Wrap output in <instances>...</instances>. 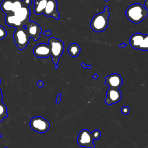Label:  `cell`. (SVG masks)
Segmentation results:
<instances>
[{
  "label": "cell",
  "mask_w": 148,
  "mask_h": 148,
  "mask_svg": "<svg viewBox=\"0 0 148 148\" xmlns=\"http://www.w3.org/2000/svg\"><path fill=\"white\" fill-rule=\"evenodd\" d=\"M148 15V10L142 5L136 3L130 5L125 10V16L131 22L138 24L142 22Z\"/></svg>",
  "instance_id": "1"
},
{
  "label": "cell",
  "mask_w": 148,
  "mask_h": 148,
  "mask_svg": "<svg viewBox=\"0 0 148 148\" xmlns=\"http://www.w3.org/2000/svg\"><path fill=\"white\" fill-rule=\"evenodd\" d=\"M101 135V132L98 130H95L92 132H90L89 130L83 129L78 134L77 142L78 145L81 147L95 148L94 144V140L99 139Z\"/></svg>",
  "instance_id": "2"
},
{
  "label": "cell",
  "mask_w": 148,
  "mask_h": 148,
  "mask_svg": "<svg viewBox=\"0 0 148 148\" xmlns=\"http://www.w3.org/2000/svg\"><path fill=\"white\" fill-rule=\"evenodd\" d=\"M110 16L109 7L106 6L104 10L95 15L91 19L90 26L91 29L97 32H100L105 31L108 25V19Z\"/></svg>",
  "instance_id": "3"
},
{
  "label": "cell",
  "mask_w": 148,
  "mask_h": 148,
  "mask_svg": "<svg viewBox=\"0 0 148 148\" xmlns=\"http://www.w3.org/2000/svg\"><path fill=\"white\" fill-rule=\"evenodd\" d=\"M49 45L53 61L55 65H58L59 59L64 50V44L62 40L51 37L49 39Z\"/></svg>",
  "instance_id": "4"
},
{
  "label": "cell",
  "mask_w": 148,
  "mask_h": 148,
  "mask_svg": "<svg viewBox=\"0 0 148 148\" xmlns=\"http://www.w3.org/2000/svg\"><path fill=\"white\" fill-rule=\"evenodd\" d=\"M130 46L135 49L148 51V34L144 35L141 33H135L130 39Z\"/></svg>",
  "instance_id": "5"
},
{
  "label": "cell",
  "mask_w": 148,
  "mask_h": 148,
  "mask_svg": "<svg viewBox=\"0 0 148 148\" xmlns=\"http://www.w3.org/2000/svg\"><path fill=\"white\" fill-rule=\"evenodd\" d=\"M30 37L27 33L25 26L16 28L13 34V39L17 48L20 50L24 49L29 43Z\"/></svg>",
  "instance_id": "6"
},
{
  "label": "cell",
  "mask_w": 148,
  "mask_h": 148,
  "mask_svg": "<svg viewBox=\"0 0 148 148\" xmlns=\"http://www.w3.org/2000/svg\"><path fill=\"white\" fill-rule=\"evenodd\" d=\"M31 128L38 133L46 132L50 126V123L41 116H36L31 119L29 121Z\"/></svg>",
  "instance_id": "7"
},
{
  "label": "cell",
  "mask_w": 148,
  "mask_h": 148,
  "mask_svg": "<svg viewBox=\"0 0 148 148\" xmlns=\"http://www.w3.org/2000/svg\"><path fill=\"white\" fill-rule=\"evenodd\" d=\"M24 26L30 38H32L35 41H37L40 38L42 30L38 24L30 21Z\"/></svg>",
  "instance_id": "8"
},
{
  "label": "cell",
  "mask_w": 148,
  "mask_h": 148,
  "mask_svg": "<svg viewBox=\"0 0 148 148\" xmlns=\"http://www.w3.org/2000/svg\"><path fill=\"white\" fill-rule=\"evenodd\" d=\"M121 98V92L119 88H109L106 92L105 102L108 105H112L119 102Z\"/></svg>",
  "instance_id": "9"
},
{
  "label": "cell",
  "mask_w": 148,
  "mask_h": 148,
  "mask_svg": "<svg viewBox=\"0 0 148 148\" xmlns=\"http://www.w3.org/2000/svg\"><path fill=\"white\" fill-rule=\"evenodd\" d=\"M33 54L36 57L40 58H45L51 56L49 45L44 43L36 45L33 49Z\"/></svg>",
  "instance_id": "10"
},
{
  "label": "cell",
  "mask_w": 148,
  "mask_h": 148,
  "mask_svg": "<svg viewBox=\"0 0 148 148\" xmlns=\"http://www.w3.org/2000/svg\"><path fill=\"white\" fill-rule=\"evenodd\" d=\"M43 14L47 17H52L56 20L60 19V13L57 11L56 0H47Z\"/></svg>",
  "instance_id": "11"
},
{
  "label": "cell",
  "mask_w": 148,
  "mask_h": 148,
  "mask_svg": "<svg viewBox=\"0 0 148 148\" xmlns=\"http://www.w3.org/2000/svg\"><path fill=\"white\" fill-rule=\"evenodd\" d=\"M105 84L109 88L119 89V88L122 86L123 79L118 73H112L106 76Z\"/></svg>",
  "instance_id": "12"
},
{
  "label": "cell",
  "mask_w": 148,
  "mask_h": 148,
  "mask_svg": "<svg viewBox=\"0 0 148 148\" xmlns=\"http://www.w3.org/2000/svg\"><path fill=\"white\" fill-rule=\"evenodd\" d=\"M14 14L21 21L23 26L30 21V9L28 6H22L15 12Z\"/></svg>",
  "instance_id": "13"
},
{
  "label": "cell",
  "mask_w": 148,
  "mask_h": 148,
  "mask_svg": "<svg viewBox=\"0 0 148 148\" xmlns=\"http://www.w3.org/2000/svg\"><path fill=\"white\" fill-rule=\"evenodd\" d=\"M5 23L8 26L18 28L23 27V25L14 14L6 15Z\"/></svg>",
  "instance_id": "14"
},
{
  "label": "cell",
  "mask_w": 148,
  "mask_h": 148,
  "mask_svg": "<svg viewBox=\"0 0 148 148\" xmlns=\"http://www.w3.org/2000/svg\"><path fill=\"white\" fill-rule=\"evenodd\" d=\"M47 0H35L34 2V11L35 14L40 15L43 14Z\"/></svg>",
  "instance_id": "15"
},
{
  "label": "cell",
  "mask_w": 148,
  "mask_h": 148,
  "mask_svg": "<svg viewBox=\"0 0 148 148\" xmlns=\"http://www.w3.org/2000/svg\"><path fill=\"white\" fill-rule=\"evenodd\" d=\"M13 0H3L1 3V8L6 15L14 14L12 12Z\"/></svg>",
  "instance_id": "16"
},
{
  "label": "cell",
  "mask_w": 148,
  "mask_h": 148,
  "mask_svg": "<svg viewBox=\"0 0 148 148\" xmlns=\"http://www.w3.org/2000/svg\"><path fill=\"white\" fill-rule=\"evenodd\" d=\"M80 50L81 49L80 46L76 43H71L69 45L68 48V52L69 54L72 57H77L80 53Z\"/></svg>",
  "instance_id": "17"
},
{
  "label": "cell",
  "mask_w": 148,
  "mask_h": 148,
  "mask_svg": "<svg viewBox=\"0 0 148 148\" xmlns=\"http://www.w3.org/2000/svg\"><path fill=\"white\" fill-rule=\"evenodd\" d=\"M8 116L7 107L2 102H0V122H2L3 119Z\"/></svg>",
  "instance_id": "18"
},
{
  "label": "cell",
  "mask_w": 148,
  "mask_h": 148,
  "mask_svg": "<svg viewBox=\"0 0 148 148\" xmlns=\"http://www.w3.org/2000/svg\"><path fill=\"white\" fill-rule=\"evenodd\" d=\"M22 6H24L22 0H13V8L12 12L14 14L15 12L18 10L20 9Z\"/></svg>",
  "instance_id": "19"
},
{
  "label": "cell",
  "mask_w": 148,
  "mask_h": 148,
  "mask_svg": "<svg viewBox=\"0 0 148 148\" xmlns=\"http://www.w3.org/2000/svg\"><path fill=\"white\" fill-rule=\"evenodd\" d=\"M6 35H7L6 30L5 29V28H3V27L0 25V39L2 40L4 39L6 36Z\"/></svg>",
  "instance_id": "20"
},
{
  "label": "cell",
  "mask_w": 148,
  "mask_h": 148,
  "mask_svg": "<svg viewBox=\"0 0 148 148\" xmlns=\"http://www.w3.org/2000/svg\"><path fill=\"white\" fill-rule=\"evenodd\" d=\"M121 113L124 114V115H126V114H129L130 113V108L128 106H124L121 108Z\"/></svg>",
  "instance_id": "21"
},
{
  "label": "cell",
  "mask_w": 148,
  "mask_h": 148,
  "mask_svg": "<svg viewBox=\"0 0 148 148\" xmlns=\"http://www.w3.org/2000/svg\"><path fill=\"white\" fill-rule=\"evenodd\" d=\"M23 5L24 6H28L29 7V6L32 3V0H22Z\"/></svg>",
  "instance_id": "22"
},
{
  "label": "cell",
  "mask_w": 148,
  "mask_h": 148,
  "mask_svg": "<svg viewBox=\"0 0 148 148\" xmlns=\"http://www.w3.org/2000/svg\"><path fill=\"white\" fill-rule=\"evenodd\" d=\"M61 96H62V94H61V93H59V94H58L57 95L56 101V102L57 103H58L60 102V101H61Z\"/></svg>",
  "instance_id": "23"
},
{
  "label": "cell",
  "mask_w": 148,
  "mask_h": 148,
  "mask_svg": "<svg viewBox=\"0 0 148 148\" xmlns=\"http://www.w3.org/2000/svg\"><path fill=\"white\" fill-rule=\"evenodd\" d=\"M81 66L83 68H88V69H91L92 68V66L91 65H86L83 62L81 63Z\"/></svg>",
  "instance_id": "24"
},
{
  "label": "cell",
  "mask_w": 148,
  "mask_h": 148,
  "mask_svg": "<svg viewBox=\"0 0 148 148\" xmlns=\"http://www.w3.org/2000/svg\"><path fill=\"white\" fill-rule=\"evenodd\" d=\"M37 85L39 87H43V86H44V83L43 81L42 80H39L38 82H37Z\"/></svg>",
  "instance_id": "25"
},
{
  "label": "cell",
  "mask_w": 148,
  "mask_h": 148,
  "mask_svg": "<svg viewBox=\"0 0 148 148\" xmlns=\"http://www.w3.org/2000/svg\"><path fill=\"white\" fill-rule=\"evenodd\" d=\"M43 33L46 36H50L51 34V31L50 30H47V31H44Z\"/></svg>",
  "instance_id": "26"
},
{
  "label": "cell",
  "mask_w": 148,
  "mask_h": 148,
  "mask_svg": "<svg viewBox=\"0 0 148 148\" xmlns=\"http://www.w3.org/2000/svg\"><path fill=\"white\" fill-rule=\"evenodd\" d=\"M127 46V44L125 43H121V44H119V47H120V48H124Z\"/></svg>",
  "instance_id": "27"
},
{
  "label": "cell",
  "mask_w": 148,
  "mask_h": 148,
  "mask_svg": "<svg viewBox=\"0 0 148 148\" xmlns=\"http://www.w3.org/2000/svg\"><path fill=\"white\" fill-rule=\"evenodd\" d=\"M144 5H145V7L146 9L148 10V0H145L144 2Z\"/></svg>",
  "instance_id": "28"
},
{
  "label": "cell",
  "mask_w": 148,
  "mask_h": 148,
  "mask_svg": "<svg viewBox=\"0 0 148 148\" xmlns=\"http://www.w3.org/2000/svg\"><path fill=\"white\" fill-rule=\"evenodd\" d=\"M2 99H3V96H2V90L0 88V102H2Z\"/></svg>",
  "instance_id": "29"
},
{
  "label": "cell",
  "mask_w": 148,
  "mask_h": 148,
  "mask_svg": "<svg viewBox=\"0 0 148 148\" xmlns=\"http://www.w3.org/2000/svg\"><path fill=\"white\" fill-rule=\"evenodd\" d=\"M92 77H93V79H97L98 77V74H97V73H95V74H94V75H93Z\"/></svg>",
  "instance_id": "30"
},
{
  "label": "cell",
  "mask_w": 148,
  "mask_h": 148,
  "mask_svg": "<svg viewBox=\"0 0 148 148\" xmlns=\"http://www.w3.org/2000/svg\"><path fill=\"white\" fill-rule=\"evenodd\" d=\"M58 68V65H55V68L57 69Z\"/></svg>",
  "instance_id": "31"
},
{
  "label": "cell",
  "mask_w": 148,
  "mask_h": 148,
  "mask_svg": "<svg viewBox=\"0 0 148 148\" xmlns=\"http://www.w3.org/2000/svg\"><path fill=\"white\" fill-rule=\"evenodd\" d=\"M2 136H2V134L0 133V138H2Z\"/></svg>",
  "instance_id": "32"
},
{
  "label": "cell",
  "mask_w": 148,
  "mask_h": 148,
  "mask_svg": "<svg viewBox=\"0 0 148 148\" xmlns=\"http://www.w3.org/2000/svg\"><path fill=\"white\" fill-rule=\"evenodd\" d=\"M105 2H108V1H110V0H104Z\"/></svg>",
  "instance_id": "33"
},
{
  "label": "cell",
  "mask_w": 148,
  "mask_h": 148,
  "mask_svg": "<svg viewBox=\"0 0 148 148\" xmlns=\"http://www.w3.org/2000/svg\"><path fill=\"white\" fill-rule=\"evenodd\" d=\"M1 78H0V84H1Z\"/></svg>",
  "instance_id": "34"
},
{
  "label": "cell",
  "mask_w": 148,
  "mask_h": 148,
  "mask_svg": "<svg viewBox=\"0 0 148 148\" xmlns=\"http://www.w3.org/2000/svg\"><path fill=\"white\" fill-rule=\"evenodd\" d=\"M4 148H8V147H4Z\"/></svg>",
  "instance_id": "35"
},
{
  "label": "cell",
  "mask_w": 148,
  "mask_h": 148,
  "mask_svg": "<svg viewBox=\"0 0 148 148\" xmlns=\"http://www.w3.org/2000/svg\"><path fill=\"white\" fill-rule=\"evenodd\" d=\"M0 40H1V39H0Z\"/></svg>",
  "instance_id": "36"
}]
</instances>
